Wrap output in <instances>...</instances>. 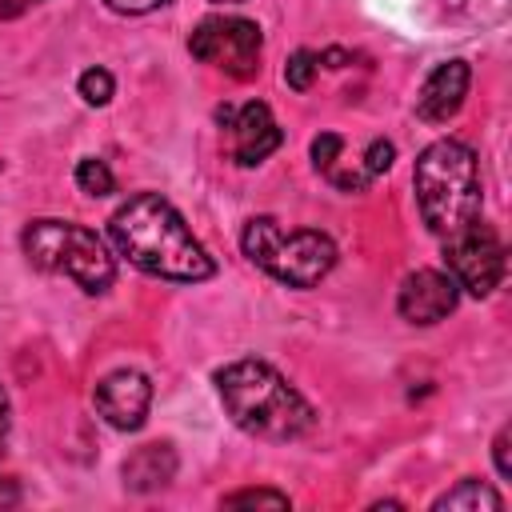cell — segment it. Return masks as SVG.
<instances>
[{
	"label": "cell",
	"instance_id": "1",
	"mask_svg": "<svg viewBox=\"0 0 512 512\" xmlns=\"http://www.w3.org/2000/svg\"><path fill=\"white\" fill-rule=\"evenodd\" d=\"M108 232H112V244L120 248V256H128L148 276L176 280V284H200L216 272L204 244L192 236L184 216L160 192L128 196L112 212Z\"/></svg>",
	"mask_w": 512,
	"mask_h": 512
},
{
	"label": "cell",
	"instance_id": "2",
	"mask_svg": "<svg viewBox=\"0 0 512 512\" xmlns=\"http://www.w3.org/2000/svg\"><path fill=\"white\" fill-rule=\"evenodd\" d=\"M216 392L232 424L256 440H296L316 424L312 404L264 360H232L216 372Z\"/></svg>",
	"mask_w": 512,
	"mask_h": 512
},
{
	"label": "cell",
	"instance_id": "3",
	"mask_svg": "<svg viewBox=\"0 0 512 512\" xmlns=\"http://www.w3.org/2000/svg\"><path fill=\"white\" fill-rule=\"evenodd\" d=\"M420 216L432 236L448 240L480 220V164L460 140H432L412 168Z\"/></svg>",
	"mask_w": 512,
	"mask_h": 512
},
{
	"label": "cell",
	"instance_id": "4",
	"mask_svg": "<svg viewBox=\"0 0 512 512\" xmlns=\"http://www.w3.org/2000/svg\"><path fill=\"white\" fill-rule=\"evenodd\" d=\"M240 248L256 268H264L272 280L288 288H316L336 268L332 236L316 228L284 232L272 216H252L240 232Z\"/></svg>",
	"mask_w": 512,
	"mask_h": 512
},
{
	"label": "cell",
	"instance_id": "5",
	"mask_svg": "<svg viewBox=\"0 0 512 512\" xmlns=\"http://www.w3.org/2000/svg\"><path fill=\"white\" fill-rule=\"evenodd\" d=\"M24 256L44 272H64L84 292H108L116 280V260L108 256L104 240L72 220H32L20 236Z\"/></svg>",
	"mask_w": 512,
	"mask_h": 512
},
{
	"label": "cell",
	"instance_id": "6",
	"mask_svg": "<svg viewBox=\"0 0 512 512\" xmlns=\"http://www.w3.org/2000/svg\"><path fill=\"white\" fill-rule=\"evenodd\" d=\"M260 28L244 16H208L188 36V52L200 64H212L236 80H248L260 68Z\"/></svg>",
	"mask_w": 512,
	"mask_h": 512
},
{
	"label": "cell",
	"instance_id": "7",
	"mask_svg": "<svg viewBox=\"0 0 512 512\" xmlns=\"http://www.w3.org/2000/svg\"><path fill=\"white\" fill-rule=\"evenodd\" d=\"M444 264L464 292L492 296L496 284L504 280V244L484 220H472L464 232L444 240Z\"/></svg>",
	"mask_w": 512,
	"mask_h": 512
},
{
	"label": "cell",
	"instance_id": "8",
	"mask_svg": "<svg viewBox=\"0 0 512 512\" xmlns=\"http://www.w3.org/2000/svg\"><path fill=\"white\" fill-rule=\"evenodd\" d=\"M92 400H96V412H100L116 432H136V428L148 420L152 384H148V376L136 372V368H116V372H108V376L96 384Z\"/></svg>",
	"mask_w": 512,
	"mask_h": 512
},
{
	"label": "cell",
	"instance_id": "9",
	"mask_svg": "<svg viewBox=\"0 0 512 512\" xmlns=\"http://www.w3.org/2000/svg\"><path fill=\"white\" fill-rule=\"evenodd\" d=\"M224 128H228V136H232V160H236L240 168L264 164V160L280 148V140H284V132H280V124L272 120V108H268L264 100H248V104L232 108V116L224 120Z\"/></svg>",
	"mask_w": 512,
	"mask_h": 512
},
{
	"label": "cell",
	"instance_id": "10",
	"mask_svg": "<svg viewBox=\"0 0 512 512\" xmlns=\"http://www.w3.org/2000/svg\"><path fill=\"white\" fill-rule=\"evenodd\" d=\"M460 300V284L448 276V272H436V268H420L412 272L404 284H400V296H396V308L408 324H440Z\"/></svg>",
	"mask_w": 512,
	"mask_h": 512
},
{
	"label": "cell",
	"instance_id": "11",
	"mask_svg": "<svg viewBox=\"0 0 512 512\" xmlns=\"http://www.w3.org/2000/svg\"><path fill=\"white\" fill-rule=\"evenodd\" d=\"M468 84H472V68L464 60H448V64H436L428 72V80L420 84V96H416V116L428 120V124H444L460 112L464 96H468Z\"/></svg>",
	"mask_w": 512,
	"mask_h": 512
},
{
	"label": "cell",
	"instance_id": "12",
	"mask_svg": "<svg viewBox=\"0 0 512 512\" xmlns=\"http://www.w3.org/2000/svg\"><path fill=\"white\" fill-rule=\"evenodd\" d=\"M120 476H124V488H128V492H156V488H164V484L176 476V448H172L168 440L140 444V448L124 460Z\"/></svg>",
	"mask_w": 512,
	"mask_h": 512
},
{
	"label": "cell",
	"instance_id": "13",
	"mask_svg": "<svg viewBox=\"0 0 512 512\" xmlns=\"http://www.w3.org/2000/svg\"><path fill=\"white\" fill-rule=\"evenodd\" d=\"M432 508H436V512H500L504 500H500V492L488 488L484 480H460L456 488L440 492V496L432 500Z\"/></svg>",
	"mask_w": 512,
	"mask_h": 512
},
{
	"label": "cell",
	"instance_id": "14",
	"mask_svg": "<svg viewBox=\"0 0 512 512\" xmlns=\"http://www.w3.org/2000/svg\"><path fill=\"white\" fill-rule=\"evenodd\" d=\"M76 184H80V192H88V196H108V192H116V176H112V168H108L100 156H84V160L76 164Z\"/></svg>",
	"mask_w": 512,
	"mask_h": 512
},
{
	"label": "cell",
	"instance_id": "15",
	"mask_svg": "<svg viewBox=\"0 0 512 512\" xmlns=\"http://www.w3.org/2000/svg\"><path fill=\"white\" fill-rule=\"evenodd\" d=\"M224 508H288V496L276 488H240L220 500Z\"/></svg>",
	"mask_w": 512,
	"mask_h": 512
},
{
	"label": "cell",
	"instance_id": "16",
	"mask_svg": "<svg viewBox=\"0 0 512 512\" xmlns=\"http://www.w3.org/2000/svg\"><path fill=\"white\" fill-rule=\"evenodd\" d=\"M316 68H320L316 52L300 48V52H292V56H288V64H284V84H288V88H296V92H304V88H312Z\"/></svg>",
	"mask_w": 512,
	"mask_h": 512
},
{
	"label": "cell",
	"instance_id": "17",
	"mask_svg": "<svg viewBox=\"0 0 512 512\" xmlns=\"http://www.w3.org/2000/svg\"><path fill=\"white\" fill-rule=\"evenodd\" d=\"M112 92H116V80H112V72L108 68H88L84 76H80V96L88 100V104H108L112 100Z\"/></svg>",
	"mask_w": 512,
	"mask_h": 512
},
{
	"label": "cell",
	"instance_id": "18",
	"mask_svg": "<svg viewBox=\"0 0 512 512\" xmlns=\"http://www.w3.org/2000/svg\"><path fill=\"white\" fill-rule=\"evenodd\" d=\"M340 152H344V136H336V132H320V136L312 140V164H316V172H332Z\"/></svg>",
	"mask_w": 512,
	"mask_h": 512
},
{
	"label": "cell",
	"instance_id": "19",
	"mask_svg": "<svg viewBox=\"0 0 512 512\" xmlns=\"http://www.w3.org/2000/svg\"><path fill=\"white\" fill-rule=\"evenodd\" d=\"M392 160H396L392 140H372V144H368V152H364V176H368V180L384 176V172L392 168Z\"/></svg>",
	"mask_w": 512,
	"mask_h": 512
},
{
	"label": "cell",
	"instance_id": "20",
	"mask_svg": "<svg viewBox=\"0 0 512 512\" xmlns=\"http://www.w3.org/2000/svg\"><path fill=\"white\" fill-rule=\"evenodd\" d=\"M492 460H496V472H500L504 480H512V432H508V428H500V436H496V444H492Z\"/></svg>",
	"mask_w": 512,
	"mask_h": 512
},
{
	"label": "cell",
	"instance_id": "21",
	"mask_svg": "<svg viewBox=\"0 0 512 512\" xmlns=\"http://www.w3.org/2000/svg\"><path fill=\"white\" fill-rule=\"evenodd\" d=\"M112 12H124V16H144V12H152V8H160V4H168V0H104Z\"/></svg>",
	"mask_w": 512,
	"mask_h": 512
},
{
	"label": "cell",
	"instance_id": "22",
	"mask_svg": "<svg viewBox=\"0 0 512 512\" xmlns=\"http://www.w3.org/2000/svg\"><path fill=\"white\" fill-rule=\"evenodd\" d=\"M8 428H12V404H8V392L0 388V456H4V444H8Z\"/></svg>",
	"mask_w": 512,
	"mask_h": 512
},
{
	"label": "cell",
	"instance_id": "23",
	"mask_svg": "<svg viewBox=\"0 0 512 512\" xmlns=\"http://www.w3.org/2000/svg\"><path fill=\"white\" fill-rule=\"evenodd\" d=\"M316 60H320L324 68H344V64H348V52H340V48H328V52H320Z\"/></svg>",
	"mask_w": 512,
	"mask_h": 512
},
{
	"label": "cell",
	"instance_id": "24",
	"mask_svg": "<svg viewBox=\"0 0 512 512\" xmlns=\"http://www.w3.org/2000/svg\"><path fill=\"white\" fill-rule=\"evenodd\" d=\"M16 500H20L16 480H0V504H16Z\"/></svg>",
	"mask_w": 512,
	"mask_h": 512
},
{
	"label": "cell",
	"instance_id": "25",
	"mask_svg": "<svg viewBox=\"0 0 512 512\" xmlns=\"http://www.w3.org/2000/svg\"><path fill=\"white\" fill-rule=\"evenodd\" d=\"M212 4H244V0H212Z\"/></svg>",
	"mask_w": 512,
	"mask_h": 512
},
{
	"label": "cell",
	"instance_id": "26",
	"mask_svg": "<svg viewBox=\"0 0 512 512\" xmlns=\"http://www.w3.org/2000/svg\"><path fill=\"white\" fill-rule=\"evenodd\" d=\"M28 4H40V0H28Z\"/></svg>",
	"mask_w": 512,
	"mask_h": 512
}]
</instances>
